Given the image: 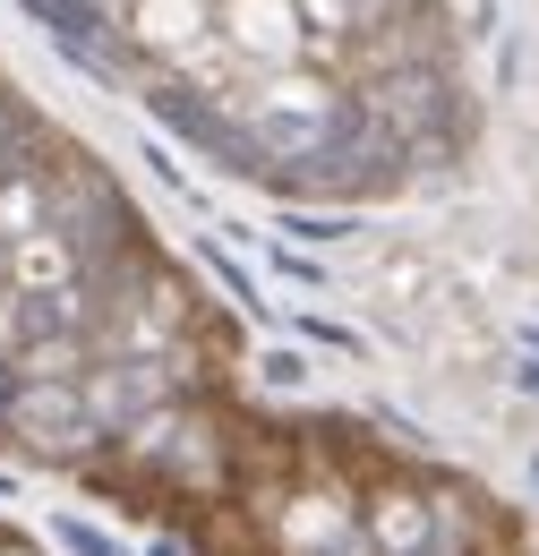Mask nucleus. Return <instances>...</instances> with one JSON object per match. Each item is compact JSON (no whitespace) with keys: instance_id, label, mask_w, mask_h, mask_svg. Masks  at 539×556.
I'll list each match as a JSON object with an SVG mask.
<instances>
[{"instance_id":"1","label":"nucleus","mask_w":539,"mask_h":556,"mask_svg":"<svg viewBox=\"0 0 539 556\" xmlns=\"http://www.w3.org/2000/svg\"><path fill=\"white\" fill-rule=\"evenodd\" d=\"M258 412L198 266L0 61V463L68 471L180 540L240 496Z\"/></svg>"},{"instance_id":"2","label":"nucleus","mask_w":539,"mask_h":556,"mask_svg":"<svg viewBox=\"0 0 539 556\" xmlns=\"http://www.w3.org/2000/svg\"><path fill=\"white\" fill-rule=\"evenodd\" d=\"M223 180L386 206L472 146L454 0H9Z\"/></svg>"}]
</instances>
